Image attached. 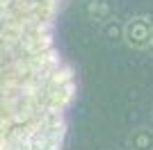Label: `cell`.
Listing matches in <instances>:
<instances>
[{
	"label": "cell",
	"instance_id": "cell-2",
	"mask_svg": "<svg viewBox=\"0 0 153 150\" xmlns=\"http://www.w3.org/2000/svg\"><path fill=\"white\" fill-rule=\"evenodd\" d=\"M123 41L135 50H146L153 46V21L149 16H133L123 23Z\"/></svg>",
	"mask_w": 153,
	"mask_h": 150
},
{
	"label": "cell",
	"instance_id": "cell-1",
	"mask_svg": "<svg viewBox=\"0 0 153 150\" xmlns=\"http://www.w3.org/2000/svg\"><path fill=\"white\" fill-rule=\"evenodd\" d=\"M64 0H0V150H64L78 100L62 57Z\"/></svg>",
	"mask_w": 153,
	"mask_h": 150
},
{
	"label": "cell",
	"instance_id": "cell-5",
	"mask_svg": "<svg viewBox=\"0 0 153 150\" xmlns=\"http://www.w3.org/2000/svg\"><path fill=\"white\" fill-rule=\"evenodd\" d=\"M103 37L105 39H121L123 37V25H119L117 21L103 23Z\"/></svg>",
	"mask_w": 153,
	"mask_h": 150
},
{
	"label": "cell",
	"instance_id": "cell-4",
	"mask_svg": "<svg viewBox=\"0 0 153 150\" xmlns=\"http://www.w3.org/2000/svg\"><path fill=\"white\" fill-rule=\"evenodd\" d=\"M128 148L130 150H153V130L142 125L135 127L128 137Z\"/></svg>",
	"mask_w": 153,
	"mask_h": 150
},
{
	"label": "cell",
	"instance_id": "cell-3",
	"mask_svg": "<svg viewBox=\"0 0 153 150\" xmlns=\"http://www.w3.org/2000/svg\"><path fill=\"white\" fill-rule=\"evenodd\" d=\"M87 16L98 23H108L114 16V7L110 0H89L87 2Z\"/></svg>",
	"mask_w": 153,
	"mask_h": 150
}]
</instances>
